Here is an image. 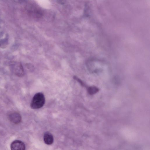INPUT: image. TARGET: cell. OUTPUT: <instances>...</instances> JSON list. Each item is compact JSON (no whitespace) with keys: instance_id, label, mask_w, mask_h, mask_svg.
Returning <instances> with one entry per match:
<instances>
[{"instance_id":"1","label":"cell","mask_w":150,"mask_h":150,"mask_svg":"<svg viewBox=\"0 0 150 150\" xmlns=\"http://www.w3.org/2000/svg\"><path fill=\"white\" fill-rule=\"evenodd\" d=\"M45 102V98L44 94L38 92L36 94L32 101L30 106L33 109H38L41 108Z\"/></svg>"},{"instance_id":"2","label":"cell","mask_w":150,"mask_h":150,"mask_svg":"<svg viewBox=\"0 0 150 150\" xmlns=\"http://www.w3.org/2000/svg\"><path fill=\"white\" fill-rule=\"evenodd\" d=\"M26 10L28 14L31 16L39 18L42 16V12L41 10L33 5L27 6Z\"/></svg>"},{"instance_id":"3","label":"cell","mask_w":150,"mask_h":150,"mask_svg":"<svg viewBox=\"0 0 150 150\" xmlns=\"http://www.w3.org/2000/svg\"><path fill=\"white\" fill-rule=\"evenodd\" d=\"M11 150H25L26 146L24 143L20 140H15L11 145Z\"/></svg>"},{"instance_id":"4","label":"cell","mask_w":150,"mask_h":150,"mask_svg":"<svg viewBox=\"0 0 150 150\" xmlns=\"http://www.w3.org/2000/svg\"><path fill=\"white\" fill-rule=\"evenodd\" d=\"M9 118L11 122L16 124L19 123L21 121V117L20 114L16 112L10 114L9 116Z\"/></svg>"},{"instance_id":"5","label":"cell","mask_w":150,"mask_h":150,"mask_svg":"<svg viewBox=\"0 0 150 150\" xmlns=\"http://www.w3.org/2000/svg\"><path fill=\"white\" fill-rule=\"evenodd\" d=\"M13 71L15 74L18 77H22L24 74L23 68L21 64H15L13 67Z\"/></svg>"},{"instance_id":"6","label":"cell","mask_w":150,"mask_h":150,"mask_svg":"<svg viewBox=\"0 0 150 150\" xmlns=\"http://www.w3.org/2000/svg\"><path fill=\"white\" fill-rule=\"evenodd\" d=\"M44 140L45 143L48 145L52 144L54 141L53 135L50 133L47 132L44 135Z\"/></svg>"},{"instance_id":"7","label":"cell","mask_w":150,"mask_h":150,"mask_svg":"<svg viewBox=\"0 0 150 150\" xmlns=\"http://www.w3.org/2000/svg\"><path fill=\"white\" fill-rule=\"evenodd\" d=\"M99 91L98 88L95 87H91L88 89V92L90 95L95 94Z\"/></svg>"},{"instance_id":"8","label":"cell","mask_w":150,"mask_h":150,"mask_svg":"<svg viewBox=\"0 0 150 150\" xmlns=\"http://www.w3.org/2000/svg\"><path fill=\"white\" fill-rule=\"evenodd\" d=\"M73 78L75 80L77 81L82 86H85V85L84 83L82 81L81 79H80L79 78H78L76 76H74L73 77Z\"/></svg>"}]
</instances>
